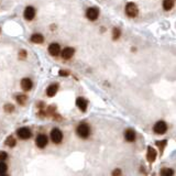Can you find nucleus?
<instances>
[{"mask_svg": "<svg viewBox=\"0 0 176 176\" xmlns=\"http://www.w3.org/2000/svg\"><path fill=\"white\" fill-rule=\"evenodd\" d=\"M76 132H77L78 136L81 139H87L90 134V128L88 124L86 123H81L76 129Z\"/></svg>", "mask_w": 176, "mask_h": 176, "instance_id": "nucleus-1", "label": "nucleus"}, {"mask_svg": "<svg viewBox=\"0 0 176 176\" xmlns=\"http://www.w3.org/2000/svg\"><path fill=\"white\" fill-rule=\"evenodd\" d=\"M126 13H127L128 17H130V18L136 17L139 13V9H138V7H136V3L128 2L127 6H126Z\"/></svg>", "mask_w": 176, "mask_h": 176, "instance_id": "nucleus-2", "label": "nucleus"}, {"mask_svg": "<svg viewBox=\"0 0 176 176\" xmlns=\"http://www.w3.org/2000/svg\"><path fill=\"white\" fill-rule=\"evenodd\" d=\"M51 140L54 143H56V144L61 143L62 140H63V133H62V131L60 129H57V128L52 129V131H51Z\"/></svg>", "mask_w": 176, "mask_h": 176, "instance_id": "nucleus-3", "label": "nucleus"}, {"mask_svg": "<svg viewBox=\"0 0 176 176\" xmlns=\"http://www.w3.org/2000/svg\"><path fill=\"white\" fill-rule=\"evenodd\" d=\"M167 130V124L164 121H157L153 127V131L156 134H164Z\"/></svg>", "mask_w": 176, "mask_h": 176, "instance_id": "nucleus-4", "label": "nucleus"}, {"mask_svg": "<svg viewBox=\"0 0 176 176\" xmlns=\"http://www.w3.org/2000/svg\"><path fill=\"white\" fill-rule=\"evenodd\" d=\"M99 16V10L95 7H91V8H88L86 11V17L87 19H89L90 21H95Z\"/></svg>", "mask_w": 176, "mask_h": 176, "instance_id": "nucleus-5", "label": "nucleus"}, {"mask_svg": "<svg viewBox=\"0 0 176 176\" xmlns=\"http://www.w3.org/2000/svg\"><path fill=\"white\" fill-rule=\"evenodd\" d=\"M17 134L19 136V138L22 139V140H26V139H30L32 136V133H31V130H30L29 128H26V127H23V128H20L19 130L17 131Z\"/></svg>", "mask_w": 176, "mask_h": 176, "instance_id": "nucleus-6", "label": "nucleus"}, {"mask_svg": "<svg viewBox=\"0 0 176 176\" xmlns=\"http://www.w3.org/2000/svg\"><path fill=\"white\" fill-rule=\"evenodd\" d=\"M24 18H26V20H33V18L35 17V9L33 7H26L24 9V13H23Z\"/></svg>", "mask_w": 176, "mask_h": 176, "instance_id": "nucleus-7", "label": "nucleus"}, {"mask_svg": "<svg viewBox=\"0 0 176 176\" xmlns=\"http://www.w3.org/2000/svg\"><path fill=\"white\" fill-rule=\"evenodd\" d=\"M76 106H77L78 109L81 110V111H86L87 106H88V101L85 98H83V97H78V98L76 99Z\"/></svg>", "mask_w": 176, "mask_h": 176, "instance_id": "nucleus-8", "label": "nucleus"}, {"mask_svg": "<svg viewBox=\"0 0 176 176\" xmlns=\"http://www.w3.org/2000/svg\"><path fill=\"white\" fill-rule=\"evenodd\" d=\"M35 143H36L38 147L44 149V147L47 145V138H46V136H44V134H40V136H38V138H36Z\"/></svg>", "mask_w": 176, "mask_h": 176, "instance_id": "nucleus-9", "label": "nucleus"}, {"mask_svg": "<svg viewBox=\"0 0 176 176\" xmlns=\"http://www.w3.org/2000/svg\"><path fill=\"white\" fill-rule=\"evenodd\" d=\"M61 52V47H60V44L57 43H51L49 46V53L53 56H56V55L60 54Z\"/></svg>", "mask_w": 176, "mask_h": 176, "instance_id": "nucleus-10", "label": "nucleus"}, {"mask_svg": "<svg viewBox=\"0 0 176 176\" xmlns=\"http://www.w3.org/2000/svg\"><path fill=\"white\" fill-rule=\"evenodd\" d=\"M75 53V50L72 49V47H65V49L62 51V57L64 60H69V58L73 57V55Z\"/></svg>", "mask_w": 176, "mask_h": 176, "instance_id": "nucleus-11", "label": "nucleus"}, {"mask_svg": "<svg viewBox=\"0 0 176 176\" xmlns=\"http://www.w3.org/2000/svg\"><path fill=\"white\" fill-rule=\"evenodd\" d=\"M32 86H33V84H32V81L30 78H23L22 81H21V88L24 91L30 90L32 88Z\"/></svg>", "mask_w": 176, "mask_h": 176, "instance_id": "nucleus-12", "label": "nucleus"}, {"mask_svg": "<svg viewBox=\"0 0 176 176\" xmlns=\"http://www.w3.org/2000/svg\"><path fill=\"white\" fill-rule=\"evenodd\" d=\"M147 161L150 162V163H152V162H154V161H155V159H156V151L154 150L153 147H147Z\"/></svg>", "mask_w": 176, "mask_h": 176, "instance_id": "nucleus-13", "label": "nucleus"}, {"mask_svg": "<svg viewBox=\"0 0 176 176\" xmlns=\"http://www.w3.org/2000/svg\"><path fill=\"white\" fill-rule=\"evenodd\" d=\"M57 89H58V86L56 84L50 85V86L47 87V89H46V95L49 96V97H54L55 94L57 92Z\"/></svg>", "mask_w": 176, "mask_h": 176, "instance_id": "nucleus-14", "label": "nucleus"}, {"mask_svg": "<svg viewBox=\"0 0 176 176\" xmlns=\"http://www.w3.org/2000/svg\"><path fill=\"white\" fill-rule=\"evenodd\" d=\"M124 138L128 142H133L136 140V132L132 130V129H128L126 132H124Z\"/></svg>", "mask_w": 176, "mask_h": 176, "instance_id": "nucleus-15", "label": "nucleus"}, {"mask_svg": "<svg viewBox=\"0 0 176 176\" xmlns=\"http://www.w3.org/2000/svg\"><path fill=\"white\" fill-rule=\"evenodd\" d=\"M31 41L33 43H36V44H41L43 43L44 41V36L40 33H34V34L31 36Z\"/></svg>", "mask_w": 176, "mask_h": 176, "instance_id": "nucleus-16", "label": "nucleus"}, {"mask_svg": "<svg viewBox=\"0 0 176 176\" xmlns=\"http://www.w3.org/2000/svg\"><path fill=\"white\" fill-rule=\"evenodd\" d=\"M173 6H174V0H164V1H163V8H164V10H166V11L171 10V9L173 8Z\"/></svg>", "mask_w": 176, "mask_h": 176, "instance_id": "nucleus-17", "label": "nucleus"}, {"mask_svg": "<svg viewBox=\"0 0 176 176\" xmlns=\"http://www.w3.org/2000/svg\"><path fill=\"white\" fill-rule=\"evenodd\" d=\"M17 98V101H18V104L19 105H26V100H28V97H26V95H23V94H19V95L16 97Z\"/></svg>", "mask_w": 176, "mask_h": 176, "instance_id": "nucleus-18", "label": "nucleus"}, {"mask_svg": "<svg viewBox=\"0 0 176 176\" xmlns=\"http://www.w3.org/2000/svg\"><path fill=\"white\" fill-rule=\"evenodd\" d=\"M16 144H17V141H16V139L13 138L12 136H8V138L6 139V145L7 147H16Z\"/></svg>", "mask_w": 176, "mask_h": 176, "instance_id": "nucleus-19", "label": "nucleus"}, {"mask_svg": "<svg viewBox=\"0 0 176 176\" xmlns=\"http://www.w3.org/2000/svg\"><path fill=\"white\" fill-rule=\"evenodd\" d=\"M7 170H8V166L3 161H0V175H5L7 173Z\"/></svg>", "mask_w": 176, "mask_h": 176, "instance_id": "nucleus-20", "label": "nucleus"}, {"mask_svg": "<svg viewBox=\"0 0 176 176\" xmlns=\"http://www.w3.org/2000/svg\"><path fill=\"white\" fill-rule=\"evenodd\" d=\"M120 35H121L120 29H119V28H115V29L112 30V39L113 40H118V39L120 38Z\"/></svg>", "mask_w": 176, "mask_h": 176, "instance_id": "nucleus-21", "label": "nucleus"}, {"mask_svg": "<svg viewBox=\"0 0 176 176\" xmlns=\"http://www.w3.org/2000/svg\"><path fill=\"white\" fill-rule=\"evenodd\" d=\"M161 175L163 176H168V175H173V171L170 170V168H163V170L161 171Z\"/></svg>", "mask_w": 176, "mask_h": 176, "instance_id": "nucleus-22", "label": "nucleus"}, {"mask_svg": "<svg viewBox=\"0 0 176 176\" xmlns=\"http://www.w3.org/2000/svg\"><path fill=\"white\" fill-rule=\"evenodd\" d=\"M3 109H5L6 112H12V111L15 110V107H13V105H11V104H7V105H5Z\"/></svg>", "mask_w": 176, "mask_h": 176, "instance_id": "nucleus-23", "label": "nucleus"}, {"mask_svg": "<svg viewBox=\"0 0 176 176\" xmlns=\"http://www.w3.org/2000/svg\"><path fill=\"white\" fill-rule=\"evenodd\" d=\"M8 159V153L5 152V151H0V161H6Z\"/></svg>", "mask_w": 176, "mask_h": 176, "instance_id": "nucleus-24", "label": "nucleus"}, {"mask_svg": "<svg viewBox=\"0 0 176 176\" xmlns=\"http://www.w3.org/2000/svg\"><path fill=\"white\" fill-rule=\"evenodd\" d=\"M156 145L160 147V150H163L164 147L166 145V140H163V141H157L156 142Z\"/></svg>", "mask_w": 176, "mask_h": 176, "instance_id": "nucleus-25", "label": "nucleus"}, {"mask_svg": "<svg viewBox=\"0 0 176 176\" xmlns=\"http://www.w3.org/2000/svg\"><path fill=\"white\" fill-rule=\"evenodd\" d=\"M68 71H60V76H68Z\"/></svg>", "mask_w": 176, "mask_h": 176, "instance_id": "nucleus-26", "label": "nucleus"}, {"mask_svg": "<svg viewBox=\"0 0 176 176\" xmlns=\"http://www.w3.org/2000/svg\"><path fill=\"white\" fill-rule=\"evenodd\" d=\"M26 51H20V57L21 58H26Z\"/></svg>", "mask_w": 176, "mask_h": 176, "instance_id": "nucleus-27", "label": "nucleus"}, {"mask_svg": "<svg viewBox=\"0 0 176 176\" xmlns=\"http://www.w3.org/2000/svg\"><path fill=\"white\" fill-rule=\"evenodd\" d=\"M120 174H121V171L120 170H116L112 172V175H120Z\"/></svg>", "mask_w": 176, "mask_h": 176, "instance_id": "nucleus-28", "label": "nucleus"}]
</instances>
